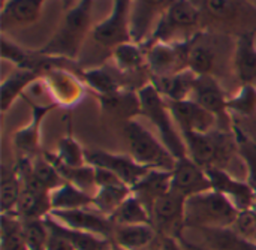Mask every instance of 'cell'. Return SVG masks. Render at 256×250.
I'll return each mask as SVG.
<instances>
[{
    "mask_svg": "<svg viewBox=\"0 0 256 250\" xmlns=\"http://www.w3.org/2000/svg\"><path fill=\"white\" fill-rule=\"evenodd\" d=\"M171 190V171L148 170V172L132 188V195H135L140 202L150 212L156 202Z\"/></svg>",
    "mask_w": 256,
    "mask_h": 250,
    "instance_id": "obj_22",
    "label": "cell"
},
{
    "mask_svg": "<svg viewBox=\"0 0 256 250\" xmlns=\"http://www.w3.org/2000/svg\"><path fill=\"white\" fill-rule=\"evenodd\" d=\"M93 0H78L63 16L52 38L38 52L50 57L74 60L78 57L92 28Z\"/></svg>",
    "mask_w": 256,
    "mask_h": 250,
    "instance_id": "obj_1",
    "label": "cell"
},
{
    "mask_svg": "<svg viewBox=\"0 0 256 250\" xmlns=\"http://www.w3.org/2000/svg\"><path fill=\"white\" fill-rule=\"evenodd\" d=\"M0 243L2 250H30L20 218L14 214H2Z\"/></svg>",
    "mask_w": 256,
    "mask_h": 250,
    "instance_id": "obj_39",
    "label": "cell"
},
{
    "mask_svg": "<svg viewBox=\"0 0 256 250\" xmlns=\"http://www.w3.org/2000/svg\"><path fill=\"white\" fill-rule=\"evenodd\" d=\"M112 60L116 64V70L122 75H132L147 69L146 50L142 45L135 42H126L112 50Z\"/></svg>",
    "mask_w": 256,
    "mask_h": 250,
    "instance_id": "obj_30",
    "label": "cell"
},
{
    "mask_svg": "<svg viewBox=\"0 0 256 250\" xmlns=\"http://www.w3.org/2000/svg\"><path fill=\"white\" fill-rule=\"evenodd\" d=\"M238 216L236 206L216 190H207L186 200L184 224L188 230L232 226Z\"/></svg>",
    "mask_w": 256,
    "mask_h": 250,
    "instance_id": "obj_4",
    "label": "cell"
},
{
    "mask_svg": "<svg viewBox=\"0 0 256 250\" xmlns=\"http://www.w3.org/2000/svg\"><path fill=\"white\" fill-rule=\"evenodd\" d=\"M186 198L170 190L164 195L152 210V225L159 236L180 238L186 232L184 224Z\"/></svg>",
    "mask_w": 256,
    "mask_h": 250,
    "instance_id": "obj_13",
    "label": "cell"
},
{
    "mask_svg": "<svg viewBox=\"0 0 256 250\" xmlns=\"http://www.w3.org/2000/svg\"><path fill=\"white\" fill-rule=\"evenodd\" d=\"M172 117L183 132H196V134H207L219 128V120L210 111L194 102L192 99L186 100H176L168 102Z\"/></svg>",
    "mask_w": 256,
    "mask_h": 250,
    "instance_id": "obj_18",
    "label": "cell"
},
{
    "mask_svg": "<svg viewBox=\"0 0 256 250\" xmlns=\"http://www.w3.org/2000/svg\"><path fill=\"white\" fill-rule=\"evenodd\" d=\"M50 159L64 165V166H82L87 164L86 160V150L81 144L72 136L66 135L58 140L56 153H45Z\"/></svg>",
    "mask_w": 256,
    "mask_h": 250,
    "instance_id": "obj_40",
    "label": "cell"
},
{
    "mask_svg": "<svg viewBox=\"0 0 256 250\" xmlns=\"http://www.w3.org/2000/svg\"><path fill=\"white\" fill-rule=\"evenodd\" d=\"M48 230L63 238H66L76 250H111L112 249V242L93 236V234H87L78 230H72L69 226H64L62 224H58L57 220H54L50 214L45 218Z\"/></svg>",
    "mask_w": 256,
    "mask_h": 250,
    "instance_id": "obj_29",
    "label": "cell"
},
{
    "mask_svg": "<svg viewBox=\"0 0 256 250\" xmlns=\"http://www.w3.org/2000/svg\"><path fill=\"white\" fill-rule=\"evenodd\" d=\"M188 156L204 170L224 168L237 154V144L232 130L214 129L207 134L183 132Z\"/></svg>",
    "mask_w": 256,
    "mask_h": 250,
    "instance_id": "obj_3",
    "label": "cell"
},
{
    "mask_svg": "<svg viewBox=\"0 0 256 250\" xmlns=\"http://www.w3.org/2000/svg\"><path fill=\"white\" fill-rule=\"evenodd\" d=\"M111 250H122L120 249V248H117V246H114V244H112V249Z\"/></svg>",
    "mask_w": 256,
    "mask_h": 250,
    "instance_id": "obj_50",
    "label": "cell"
},
{
    "mask_svg": "<svg viewBox=\"0 0 256 250\" xmlns=\"http://www.w3.org/2000/svg\"><path fill=\"white\" fill-rule=\"evenodd\" d=\"M22 230L30 250L45 249L50 238V230L45 219H26L22 220Z\"/></svg>",
    "mask_w": 256,
    "mask_h": 250,
    "instance_id": "obj_43",
    "label": "cell"
},
{
    "mask_svg": "<svg viewBox=\"0 0 256 250\" xmlns=\"http://www.w3.org/2000/svg\"><path fill=\"white\" fill-rule=\"evenodd\" d=\"M206 171L212 182V189L230 200L238 212L254 207L256 192L246 180L236 178L224 168H208Z\"/></svg>",
    "mask_w": 256,
    "mask_h": 250,
    "instance_id": "obj_17",
    "label": "cell"
},
{
    "mask_svg": "<svg viewBox=\"0 0 256 250\" xmlns=\"http://www.w3.org/2000/svg\"><path fill=\"white\" fill-rule=\"evenodd\" d=\"M196 76L198 75L195 72L186 69L172 75L150 76V82L168 102H176V100L190 99Z\"/></svg>",
    "mask_w": 256,
    "mask_h": 250,
    "instance_id": "obj_24",
    "label": "cell"
},
{
    "mask_svg": "<svg viewBox=\"0 0 256 250\" xmlns=\"http://www.w3.org/2000/svg\"><path fill=\"white\" fill-rule=\"evenodd\" d=\"M42 75L33 69H24L18 68L14 70L8 78L3 80L0 86V104H2V112L4 114L18 98L24 96V93L28 90V87L38 81Z\"/></svg>",
    "mask_w": 256,
    "mask_h": 250,
    "instance_id": "obj_26",
    "label": "cell"
},
{
    "mask_svg": "<svg viewBox=\"0 0 256 250\" xmlns=\"http://www.w3.org/2000/svg\"><path fill=\"white\" fill-rule=\"evenodd\" d=\"M198 8L202 22L238 24L246 22L249 16H256V10L246 0H192Z\"/></svg>",
    "mask_w": 256,
    "mask_h": 250,
    "instance_id": "obj_16",
    "label": "cell"
},
{
    "mask_svg": "<svg viewBox=\"0 0 256 250\" xmlns=\"http://www.w3.org/2000/svg\"><path fill=\"white\" fill-rule=\"evenodd\" d=\"M2 57L4 60L15 63L18 68H24V69L28 68V63L32 58V56L28 52H26L21 46H18L12 40H9L6 38V34L2 36Z\"/></svg>",
    "mask_w": 256,
    "mask_h": 250,
    "instance_id": "obj_45",
    "label": "cell"
},
{
    "mask_svg": "<svg viewBox=\"0 0 256 250\" xmlns=\"http://www.w3.org/2000/svg\"><path fill=\"white\" fill-rule=\"evenodd\" d=\"M190 42L165 44L152 42L144 46L150 76H165L189 69Z\"/></svg>",
    "mask_w": 256,
    "mask_h": 250,
    "instance_id": "obj_7",
    "label": "cell"
},
{
    "mask_svg": "<svg viewBox=\"0 0 256 250\" xmlns=\"http://www.w3.org/2000/svg\"><path fill=\"white\" fill-rule=\"evenodd\" d=\"M50 216L58 224L78 230L87 234H93L106 240H112L114 225L108 216L96 210L94 207L76 208V210H52Z\"/></svg>",
    "mask_w": 256,
    "mask_h": 250,
    "instance_id": "obj_14",
    "label": "cell"
},
{
    "mask_svg": "<svg viewBox=\"0 0 256 250\" xmlns=\"http://www.w3.org/2000/svg\"><path fill=\"white\" fill-rule=\"evenodd\" d=\"M123 136L129 148V154L148 170L172 171L177 159L165 147L159 136L148 130L138 120H126Z\"/></svg>",
    "mask_w": 256,
    "mask_h": 250,
    "instance_id": "obj_5",
    "label": "cell"
},
{
    "mask_svg": "<svg viewBox=\"0 0 256 250\" xmlns=\"http://www.w3.org/2000/svg\"><path fill=\"white\" fill-rule=\"evenodd\" d=\"M45 154V153H44ZM46 156V154H45ZM48 158V156H46ZM50 159V158H48ZM54 166L58 170L60 176L63 177V180L66 183H70L74 186H76L78 189L84 190L86 194L88 195H94L96 189H98V184H96V171H94V166L86 164L82 166H64L52 159H50Z\"/></svg>",
    "mask_w": 256,
    "mask_h": 250,
    "instance_id": "obj_38",
    "label": "cell"
},
{
    "mask_svg": "<svg viewBox=\"0 0 256 250\" xmlns=\"http://www.w3.org/2000/svg\"><path fill=\"white\" fill-rule=\"evenodd\" d=\"M230 114H238L242 117H250L256 114V87L240 86L238 92L228 99Z\"/></svg>",
    "mask_w": 256,
    "mask_h": 250,
    "instance_id": "obj_42",
    "label": "cell"
},
{
    "mask_svg": "<svg viewBox=\"0 0 256 250\" xmlns=\"http://www.w3.org/2000/svg\"><path fill=\"white\" fill-rule=\"evenodd\" d=\"M202 26L204 22L201 14L192 0H176V3L162 16L148 44L190 42L198 33L202 32Z\"/></svg>",
    "mask_w": 256,
    "mask_h": 250,
    "instance_id": "obj_6",
    "label": "cell"
},
{
    "mask_svg": "<svg viewBox=\"0 0 256 250\" xmlns=\"http://www.w3.org/2000/svg\"><path fill=\"white\" fill-rule=\"evenodd\" d=\"M198 234L202 244L208 250H256V244L243 238L231 226L228 228H208V230H192Z\"/></svg>",
    "mask_w": 256,
    "mask_h": 250,
    "instance_id": "obj_25",
    "label": "cell"
},
{
    "mask_svg": "<svg viewBox=\"0 0 256 250\" xmlns=\"http://www.w3.org/2000/svg\"><path fill=\"white\" fill-rule=\"evenodd\" d=\"M153 225H118L114 226L112 244L122 250H141L158 238Z\"/></svg>",
    "mask_w": 256,
    "mask_h": 250,
    "instance_id": "obj_27",
    "label": "cell"
},
{
    "mask_svg": "<svg viewBox=\"0 0 256 250\" xmlns=\"http://www.w3.org/2000/svg\"><path fill=\"white\" fill-rule=\"evenodd\" d=\"M99 102L106 112L124 117L128 120H132L135 116H141L138 92L134 93L123 88L108 96H99Z\"/></svg>",
    "mask_w": 256,
    "mask_h": 250,
    "instance_id": "obj_32",
    "label": "cell"
},
{
    "mask_svg": "<svg viewBox=\"0 0 256 250\" xmlns=\"http://www.w3.org/2000/svg\"><path fill=\"white\" fill-rule=\"evenodd\" d=\"M28 105L32 108L30 122L21 129H18L14 135V146L20 158H34L40 154L39 148H40L42 122L52 110L57 108L56 104H36L30 100Z\"/></svg>",
    "mask_w": 256,
    "mask_h": 250,
    "instance_id": "obj_19",
    "label": "cell"
},
{
    "mask_svg": "<svg viewBox=\"0 0 256 250\" xmlns=\"http://www.w3.org/2000/svg\"><path fill=\"white\" fill-rule=\"evenodd\" d=\"M45 250H76L66 238L50 231V238L46 242Z\"/></svg>",
    "mask_w": 256,
    "mask_h": 250,
    "instance_id": "obj_46",
    "label": "cell"
},
{
    "mask_svg": "<svg viewBox=\"0 0 256 250\" xmlns=\"http://www.w3.org/2000/svg\"><path fill=\"white\" fill-rule=\"evenodd\" d=\"M130 194L132 189L120 180L98 186L93 195V207L110 218Z\"/></svg>",
    "mask_w": 256,
    "mask_h": 250,
    "instance_id": "obj_31",
    "label": "cell"
},
{
    "mask_svg": "<svg viewBox=\"0 0 256 250\" xmlns=\"http://www.w3.org/2000/svg\"><path fill=\"white\" fill-rule=\"evenodd\" d=\"M171 190L188 200L194 195L212 190V182L207 171L186 156L177 159L171 171Z\"/></svg>",
    "mask_w": 256,
    "mask_h": 250,
    "instance_id": "obj_15",
    "label": "cell"
},
{
    "mask_svg": "<svg viewBox=\"0 0 256 250\" xmlns=\"http://www.w3.org/2000/svg\"><path fill=\"white\" fill-rule=\"evenodd\" d=\"M114 226L118 225H152L150 212L140 202L135 195H129L123 204L110 216Z\"/></svg>",
    "mask_w": 256,
    "mask_h": 250,
    "instance_id": "obj_34",
    "label": "cell"
},
{
    "mask_svg": "<svg viewBox=\"0 0 256 250\" xmlns=\"http://www.w3.org/2000/svg\"><path fill=\"white\" fill-rule=\"evenodd\" d=\"M237 234H240L243 238L252 242L256 244V210L249 208L238 212V216L236 222L231 226Z\"/></svg>",
    "mask_w": 256,
    "mask_h": 250,
    "instance_id": "obj_44",
    "label": "cell"
},
{
    "mask_svg": "<svg viewBox=\"0 0 256 250\" xmlns=\"http://www.w3.org/2000/svg\"><path fill=\"white\" fill-rule=\"evenodd\" d=\"M232 69L242 86L256 87V33H238L232 51Z\"/></svg>",
    "mask_w": 256,
    "mask_h": 250,
    "instance_id": "obj_21",
    "label": "cell"
},
{
    "mask_svg": "<svg viewBox=\"0 0 256 250\" xmlns=\"http://www.w3.org/2000/svg\"><path fill=\"white\" fill-rule=\"evenodd\" d=\"M80 78L84 81L87 87H90L93 92L98 93V98L108 96L124 88L120 80L114 75V72H111L106 68H93V69L82 70L80 74Z\"/></svg>",
    "mask_w": 256,
    "mask_h": 250,
    "instance_id": "obj_37",
    "label": "cell"
},
{
    "mask_svg": "<svg viewBox=\"0 0 256 250\" xmlns=\"http://www.w3.org/2000/svg\"><path fill=\"white\" fill-rule=\"evenodd\" d=\"M178 240H180V244H182L183 250H208L207 248H204L202 244H200V243H196L194 240H189L186 236H182Z\"/></svg>",
    "mask_w": 256,
    "mask_h": 250,
    "instance_id": "obj_48",
    "label": "cell"
},
{
    "mask_svg": "<svg viewBox=\"0 0 256 250\" xmlns=\"http://www.w3.org/2000/svg\"><path fill=\"white\" fill-rule=\"evenodd\" d=\"M160 250H183V248H182L178 238L160 236Z\"/></svg>",
    "mask_w": 256,
    "mask_h": 250,
    "instance_id": "obj_47",
    "label": "cell"
},
{
    "mask_svg": "<svg viewBox=\"0 0 256 250\" xmlns=\"http://www.w3.org/2000/svg\"><path fill=\"white\" fill-rule=\"evenodd\" d=\"M86 160L94 168H104L118 177L130 189L148 172V168L138 164L130 154H118L106 150H86Z\"/></svg>",
    "mask_w": 256,
    "mask_h": 250,
    "instance_id": "obj_12",
    "label": "cell"
},
{
    "mask_svg": "<svg viewBox=\"0 0 256 250\" xmlns=\"http://www.w3.org/2000/svg\"><path fill=\"white\" fill-rule=\"evenodd\" d=\"M48 0H8L2 6L0 21L2 30L24 27L36 22L42 14V8Z\"/></svg>",
    "mask_w": 256,
    "mask_h": 250,
    "instance_id": "obj_23",
    "label": "cell"
},
{
    "mask_svg": "<svg viewBox=\"0 0 256 250\" xmlns=\"http://www.w3.org/2000/svg\"><path fill=\"white\" fill-rule=\"evenodd\" d=\"M130 2L132 0H112L111 14L92 30V38L99 45L114 50L116 46L132 40Z\"/></svg>",
    "mask_w": 256,
    "mask_h": 250,
    "instance_id": "obj_10",
    "label": "cell"
},
{
    "mask_svg": "<svg viewBox=\"0 0 256 250\" xmlns=\"http://www.w3.org/2000/svg\"><path fill=\"white\" fill-rule=\"evenodd\" d=\"M42 80L50 93L51 102L57 106L72 108L86 96L84 81L66 66H57L46 70L42 75Z\"/></svg>",
    "mask_w": 256,
    "mask_h": 250,
    "instance_id": "obj_11",
    "label": "cell"
},
{
    "mask_svg": "<svg viewBox=\"0 0 256 250\" xmlns=\"http://www.w3.org/2000/svg\"><path fill=\"white\" fill-rule=\"evenodd\" d=\"M2 214H12L22 192V180L16 166H2Z\"/></svg>",
    "mask_w": 256,
    "mask_h": 250,
    "instance_id": "obj_35",
    "label": "cell"
},
{
    "mask_svg": "<svg viewBox=\"0 0 256 250\" xmlns=\"http://www.w3.org/2000/svg\"><path fill=\"white\" fill-rule=\"evenodd\" d=\"M190 99L210 111L219 120V128L224 130H232L234 120L228 111L230 94L220 86L214 75H198L194 84Z\"/></svg>",
    "mask_w": 256,
    "mask_h": 250,
    "instance_id": "obj_8",
    "label": "cell"
},
{
    "mask_svg": "<svg viewBox=\"0 0 256 250\" xmlns=\"http://www.w3.org/2000/svg\"><path fill=\"white\" fill-rule=\"evenodd\" d=\"M30 170L32 174L36 177V180L50 192H52L54 189H57L64 183L58 170L45 154H38L34 158H30Z\"/></svg>",
    "mask_w": 256,
    "mask_h": 250,
    "instance_id": "obj_41",
    "label": "cell"
},
{
    "mask_svg": "<svg viewBox=\"0 0 256 250\" xmlns=\"http://www.w3.org/2000/svg\"><path fill=\"white\" fill-rule=\"evenodd\" d=\"M176 0H132L130 2V38L132 42L147 45L166 10Z\"/></svg>",
    "mask_w": 256,
    "mask_h": 250,
    "instance_id": "obj_9",
    "label": "cell"
},
{
    "mask_svg": "<svg viewBox=\"0 0 256 250\" xmlns=\"http://www.w3.org/2000/svg\"><path fill=\"white\" fill-rule=\"evenodd\" d=\"M220 51L216 46V36L207 32L198 33L189 46V69L196 75H214L220 64Z\"/></svg>",
    "mask_w": 256,
    "mask_h": 250,
    "instance_id": "obj_20",
    "label": "cell"
},
{
    "mask_svg": "<svg viewBox=\"0 0 256 250\" xmlns=\"http://www.w3.org/2000/svg\"><path fill=\"white\" fill-rule=\"evenodd\" d=\"M246 2H248V4H250L256 10V0H246Z\"/></svg>",
    "mask_w": 256,
    "mask_h": 250,
    "instance_id": "obj_49",
    "label": "cell"
},
{
    "mask_svg": "<svg viewBox=\"0 0 256 250\" xmlns=\"http://www.w3.org/2000/svg\"><path fill=\"white\" fill-rule=\"evenodd\" d=\"M39 250H45V249H39Z\"/></svg>",
    "mask_w": 256,
    "mask_h": 250,
    "instance_id": "obj_52",
    "label": "cell"
},
{
    "mask_svg": "<svg viewBox=\"0 0 256 250\" xmlns=\"http://www.w3.org/2000/svg\"><path fill=\"white\" fill-rule=\"evenodd\" d=\"M52 210H76L93 207V196L70 183H63L51 194Z\"/></svg>",
    "mask_w": 256,
    "mask_h": 250,
    "instance_id": "obj_33",
    "label": "cell"
},
{
    "mask_svg": "<svg viewBox=\"0 0 256 250\" xmlns=\"http://www.w3.org/2000/svg\"><path fill=\"white\" fill-rule=\"evenodd\" d=\"M6 2H8V0H2V6H3V4H4Z\"/></svg>",
    "mask_w": 256,
    "mask_h": 250,
    "instance_id": "obj_51",
    "label": "cell"
},
{
    "mask_svg": "<svg viewBox=\"0 0 256 250\" xmlns=\"http://www.w3.org/2000/svg\"><path fill=\"white\" fill-rule=\"evenodd\" d=\"M138 98L141 105V116L153 124L158 136L165 144V147L172 153L176 159L186 158V144L182 130L178 129L172 117L168 100L156 90L152 82L144 84V87L138 88Z\"/></svg>",
    "mask_w": 256,
    "mask_h": 250,
    "instance_id": "obj_2",
    "label": "cell"
},
{
    "mask_svg": "<svg viewBox=\"0 0 256 250\" xmlns=\"http://www.w3.org/2000/svg\"><path fill=\"white\" fill-rule=\"evenodd\" d=\"M51 192L45 190H33L22 188L21 196L15 207L14 216L26 220V219H45L51 212Z\"/></svg>",
    "mask_w": 256,
    "mask_h": 250,
    "instance_id": "obj_28",
    "label": "cell"
},
{
    "mask_svg": "<svg viewBox=\"0 0 256 250\" xmlns=\"http://www.w3.org/2000/svg\"><path fill=\"white\" fill-rule=\"evenodd\" d=\"M232 132L236 136L237 154L242 158L246 168V182L256 192V141L244 132L237 122L232 124Z\"/></svg>",
    "mask_w": 256,
    "mask_h": 250,
    "instance_id": "obj_36",
    "label": "cell"
}]
</instances>
